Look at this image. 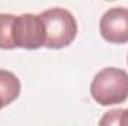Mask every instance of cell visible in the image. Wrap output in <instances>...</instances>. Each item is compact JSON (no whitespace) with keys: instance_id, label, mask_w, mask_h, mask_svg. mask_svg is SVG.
<instances>
[{"instance_id":"1","label":"cell","mask_w":128,"mask_h":126,"mask_svg":"<svg viewBox=\"0 0 128 126\" xmlns=\"http://www.w3.org/2000/svg\"><path fill=\"white\" fill-rule=\"evenodd\" d=\"M90 92L103 107L122 104L128 99V73L116 67L103 68L94 76Z\"/></svg>"},{"instance_id":"2","label":"cell","mask_w":128,"mask_h":126,"mask_svg":"<svg viewBox=\"0 0 128 126\" xmlns=\"http://www.w3.org/2000/svg\"><path fill=\"white\" fill-rule=\"evenodd\" d=\"M40 19L45 27L48 49H63L67 48L78 34V24L72 12L63 7H52L42 12Z\"/></svg>"},{"instance_id":"3","label":"cell","mask_w":128,"mask_h":126,"mask_svg":"<svg viewBox=\"0 0 128 126\" xmlns=\"http://www.w3.org/2000/svg\"><path fill=\"white\" fill-rule=\"evenodd\" d=\"M12 40L15 48L28 51H36L45 46L46 34L40 16L34 13H24L15 16L12 27Z\"/></svg>"},{"instance_id":"4","label":"cell","mask_w":128,"mask_h":126,"mask_svg":"<svg viewBox=\"0 0 128 126\" xmlns=\"http://www.w3.org/2000/svg\"><path fill=\"white\" fill-rule=\"evenodd\" d=\"M101 37L115 45L128 42V7H112L100 18Z\"/></svg>"},{"instance_id":"5","label":"cell","mask_w":128,"mask_h":126,"mask_svg":"<svg viewBox=\"0 0 128 126\" xmlns=\"http://www.w3.org/2000/svg\"><path fill=\"white\" fill-rule=\"evenodd\" d=\"M21 92L20 79L8 70L0 68V110L9 104H12Z\"/></svg>"},{"instance_id":"6","label":"cell","mask_w":128,"mask_h":126,"mask_svg":"<svg viewBox=\"0 0 128 126\" xmlns=\"http://www.w3.org/2000/svg\"><path fill=\"white\" fill-rule=\"evenodd\" d=\"M15 15L12 13H0V49H15L12 40V27H14Z\"/></svg>"},{"instance_id":"7","label":"cell","mask_w":128,"mask_h":126,"mask_svg":"<svg viewBox=\"0 0 128 126\" xmlns=\"http://www.w3.org/2000/svg\"><path fill=\"white\" fill-rule=\"evenodd\" d=\"M98 126H128V108H113L106 111Z\"/></svg>"},{"instance_id":"8","label":"cell","mask_w":128,"mask_h":126,"mask_svg":"<svg viewBox=\"0 0 128 126\" xmlns=\"http://www.w3.org/2000/svg\"><path fill=\"white\" fill-rule=\"evenodd\" d=\"M127 61H128V57H127Z\"/></svg>"}]
</instances>
